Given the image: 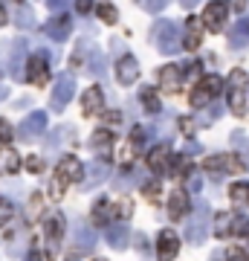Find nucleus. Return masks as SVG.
Returning a JSON list of instances; mask_svg holds the SVG:
<instances>
[{"mask_svg": "<svg viewBox=\"0 0 249 261\" xmlns=\"http://www.w3.org/2000/svg\"><path fill=\"white\" fill-rule=\"evenodd\" d=\"M209 229H212V209H209V203L197 200V203H194V215L188 218V224H185V241L203 244Z\"/></svg>", "mask_w": 249, "mask_h": 261, "instance_id": "f257e3e1", "label": "nucleus"}, {"mask_svg": "<svg viewBox=\"0 0 249 261\" xmlns=\"http://www.w3.org/2000/svg\"><path fill=\"white\" fill-rule=\"evenodd\" d=\"M151 35H154V44H157L159 53H165V56H174L177 49L183 47V41H180V32L171 20H157L154 29H151Z\"/></svg>", "mask_w": 249, "mask_h": 261, "instance_id": "f03ea898", "label": "nucleus"}, {"mask_svg": "<svg viewBox=\"0 0 249 261\" xmlns=\"http://www.w3.org/2000/svg\"><path fill=\"white\" fill-rule=\"evenodd\" d=\"M246 82H249V75L243 73V70H232V75H229V108H232V113H238V116L246 113V96H243Z\"/></svg>", "mask_w": 249, "mask_h": 261, "instance_id": "7ed1b4c3", "label": "nucleus"}, {"mask_svg": "<svg viewBox=\"0 0 249 261\" xmlns=\"http://www.w3.org/2000/svg\"><path fill=\"white\" fill-rule=\"evenodd\" d=\"M64 218L61 215H49L44 221V241H46V255L56 258L58 250H61V238H64Z\"/></svg>", "mask_w": 249, "mask_h": 261, "instance_id": "20e7f679", "label": "nucleus"}, {"mask_svg": "<svg viewBox=\"0 0 249 261\" xmlns=\"http://www.w3.org/2000/svg\"><path fill=\"white\" fill-rule=\"evenodd\" d=\"M73 96H75V79L73 75H67V73H61L56 79V84H52V102H49V108L61 113L67 105H70Z\"/></svg>", "mask_w": 249, "mask_h": 261, "instance_id": "39448f33", "label": "nucleus"}, {"mask_svg": "<svg viewBox=\"0 0 249 261\" xmlns=\"http://www.w3.org/2000/svg\"><path fill=\"white\" fill-rule=\"evenodd\" d=\"M223 90V82H220V75H206L203 82L194 87V93H191V108H206V102L209 99H214V96Z\"/></svg>", "mask_w": 249, "mask_h": 261, "instance_id": "423d86ee", "label": "nucleus"}, {"mask_svg": "<svg viewBox=\"0 0 249 261\" xmlns=\"http://www.w3.org/2000/svg\"><path fill=\"white\" fill-rule=\"evenodd\" d=\"M226 20H229V3L226 0H214V3H209L203 12V27L212 29V32H220L223 27H226Z\"/></svg>", "mask_w": 249, "mask_h": 261, "instance_id": "0eeeda50", "label": "nucleus"}, {"mask_svg": "<svg viewBox=\"0 0 249 261\" xmlns=\"http://www.w3.org/2000/svg\"><path fill=\"white\" fill-rule=\"evenodd\" d=\"M49 53H38V56H32L26 61V79H29V84H46V79H49Z\"/></svg>", "mask_w": 249, "mask_h": 261, "instance_id": "6e6552de", "label": "nucleus"}, {"mask_svg": "<svg viewBox=\"0 0 249 261\" xmlns=\"http://www.w3.org/2000/svg\"><path fill=\"white\" fill-rule=\"evenodd\" d=\"M177 252H180V238H177V232L162 229L159 238H157V258L159 261H174Z\"/></svg>", "mask_w": 249, "mask_h": 261, "instance_id": "1a4fd4ad", "label": "nucleus"}, {"mask_svg": "<svg viewBox=\"0 0 249 261\" xmlns=\"http://www.w3.org/2000/svg\"><path fill=\"white\" fill-rule=\"evenodd\" d=\"M56 177L61 180V183H78V180L84 177V166L73 157V154H70V157H64L61 163H58Z\"/></svg>", "mask_w": 249, "mask_h": 261, "instance_id": "9d476101", "label": "nucleus"}, {"mask_svg": "<svg viewBox=\"0 0 249 261\" xmlns=\"http://www.w3.org/2000/svg\"><path fill=\"white\" fill-rule=\"evenodd\" d=\"M116 79H119V84H136L139 79V61L133 56H122L119 61H116Z\"/></svg>", "mask_w": 249, "mask_h": 261, "instance_id": "9b49d317", "label": "nucleus"}, {"mask_svg": "<svg viewBox=\"0 0 249 261\" xmlns=\"http://www.w3.org/2000/svg\"><path fill=\"white\" fill-rule=\"evenodd\" d=\"M180 84H183V70L177 64H165L159 70V87H162L165 93H177Z\"/></svg>", "mask_w": 249, "mask_h": 261, "instance_id": "f8f14e48", "label": "nucleus"}, {"mask_svg": "<svg viewBox=\"0 0 249 261\" xmlns=\"http://www.w3.org/2000/svg\"><path fill=\"white\" fill-rule=\"evenodd\" d=\"M44 128H46V113L44 111L29 113L26 119H23V125H20V140H35Z\"/></svg>", "mask_w": 249, "mask_h": 261, "instance_id": "ddd939ff", "label": "nucleus"}, {"mask_svg": "<svg viewBox=\"0 0 249 261\" xmlns=\"http://www.w3.org/2000/svg\"><path fill=\"white\" fill-rule=\"evenodd\" d=\"M73 247L78 252H90L96 247V232L87 224H75L73 226Z\"/></svg>", "mask_w": 249, "mask_h": 261, "instance_id": "4468645a", "label": "nucleus"}, {"mask_svg": "<svg viewBox=\"0 0 249 261\" xmlns=\"http://www.w3.org/2000/svg\"><path fill=\"white\" fill-rule=\"evenodd\" d=\"M44 29H46V35L52 38V41H67L70 32H73V20L67 18V15H56Z\"/></svg>", "mask_w": 249, "mask_h": 261, "instance_id": "2eb2a0df", "label": "nucleus"}, {"mask_svg": "<svg viewBox=\"0 0 249 261\" xmlns=\"http://www.w3.org/2000/svg\"><path fill=\"white\" fill-rule=\"evenodd\" d=\"M104 238H107V244H110L113 250H125V247H128V238H130L128 224H122V221H113V224L107 226Z\"/></svg>", "mask_w": 249, "mask_h": 261, "instance_id": "dca6fc26", "label": "nucleus"}, {"mask_svg": "<svg viewBox=\"0 0 249 261\" xmlns=\"http://www.w3.org/2000/svg\"><path fill=\"white\" fill-rule=\"evenodd\" d=\"M188 209H191L188 195H185L183 189H177L174 195H171V200H168V215H171V221H183L185 215H188Z\"/></svg>", "mask_w": 249, "mask_h": 261, "instance_id": "f3484780", "label": "nucleus"}, {"mask_svg": "<svg viewBox=\"0 0 249 261\" xmlns=\"http://www.w3.org/2000/svg\"><path fill=\"white\" fill-rule=\"evenodd\" d=\"M113 218H116V203L110 197H99L93 206V224H113Z\"/></svg>", "mask_w": 249, "mask_h": 261, "instance_id": "a211bd4d", "label": "nucleus"}, {"mask_svg": "<svg viewBox=\"0 0 249 261\" xmlns=\"http://www.w3.org/2000/svg\"><path fill=\"white\" fill-rule=\"evenodd\" d=\"M209 171H240L243 168V163L240 160H235L232 154H217V157H209L203 163Z\"/></svg>", "mask_w": 249, "mask_h": 261, "instance_id": "6ab92c4d", "label": "nucleus"}, {"mask_svg": "<svg viewBox=\"0 0 249 261\" xmlns=\"http://www.w3.org/2000/svg\"><path fill=\"white\" fill-rule=\"evenodd\" d=\"M229 47L232 49L249 47V15H246V18H240L238 23H235V29L229 32Z\"/></svg>", "mask_w": 249, "mask_h": 261, "instance_id": "aec40b11", "label": "nucleus"}, {"mask_svg": "<svg viewBox=\"0 0 249 261\" xmlns=\"http://www.w3.org/2000/svg\"><path fill=\"white\" fill-rule=\"evenodd\" d=\"M113 130H107V128H99L96 134L90 137V145L93 148H99L102 151V160H110V151H113Z\"/></svg>", "mask_w": 249, "mask_h": 261, "instance_id": "412c9836", "label": "nucleus"}, {"mask_svg": "<svg viewBox=\"0 0 249 261\" xmlns=\"http://www.w3.org/2000/svg\"><path fill=\"white\" fill-rule=\"evenodd\" d=\"M188 32H185V41H183V47L185 49H197L200 47V41H203V20L200 18H188Z\"/></svg>", "mask_w": 249, "mask_h": 261, "instance_id": "4be33fe9", "label": "nucleus"}, {"mask_svg": "<svg viewBox=\"0 0 249 261\" xmlns=\"http://www.w3.org/2000/svg\"><path fill=\"white\" fill-rule=\"evenodd\" d=\"M73 137H75L73 128H70V125H61V128H56L49 137H46V148H49V151H58L61 145L73 142Z\"/></svg>", "mask_w": 249, "mask_h": 261, "instance_id": "5701e85b", "label": "nucleus"}, {"mask_svg": "<svg viewBox=\"0 0 249 261\" xmlns=\"http://www.w3.org/2000/svg\"><path fill=\"white\" fill-rule=\"evenodd\" d=\"M81 105H84V116H93V113H102V105H104L102 90H99V87H90V90L84 93Z\"/></svg>", "mask_w": 249, "mask_h": 261, "instance_id": "b1692460", "label": "nucleus"}, {"mask_svg": "<svg viewBox=\"0 0 249 261\" xmlns=\"http://www.w3.org/2000/svg\"><path fill=\"white\" fill-rule=\"evenodd\" d=\"M168 166V148L165 145H157V148L148 151V168L154 171V174H162Z\"/></svg>", "mask_w": 249, "mask_h": 261, "instance_id": "393cba45", "label": "nucleus"}, {"mask_svg": "<svg viewBox=\"0 0 249 261\" xmlns=\"http://www.w3.org/2000/svg\"><path fill=\"white\" fill-rule=\"evenodd\" d=\"M20 171V157L12 148L0 151V174H18Z\"/></svg>", "mask_w": 249, "mask_h": 261, "instance_id": "a878e982", "label": "nucleus"}, {"mask_svg": "<svg viewBox=\"0 0 249 261\" xmlns=\"http://www.w3.org/2000/svg\"><path fill=\"white\" fill-rule=\"evenodd\" d=\"M15 23H18L20 29H35L38 27L35 12L29 9L26 3H18V6H15Z\"/></svg>", "mask_w": 249, "mask_h": 261, "instance_id": "bb28decb", "label": "nucleus"}, {"mask_svg": "<svg viewBox=\"0 0 249 261\" xmlns=\"http://www.w3.org/2000/svg\"><path fill=\"white\" fill-rule=\"evenodd\" d=\"M12 47V61H9V75L12 79H20V61H23V41H15V44H9Z\"/></svg>", "mask_w": 249, "mask_h": 261, "instance_id": "cd10ccee", "label": "nucleus"}, {"mask_svg": "<svg viewBox=\"0 0 249 261\" xmlns=\"http://www.w3.org/2000/svg\"><path fill=\"white\" fill-rule=\"evenodd\" d=\"M104 177H107V166H104V163H93V166L87 168V180H84V189L99 186Z\"/></svg>", "mask_w": 249, "mask_h": 261, "instance_id": "c85d7f7f", "label": "nucleus"}, {"mask_svg": "<svg viewBox=\"0 0 249 261\" xmlns=\"http://www.w3.org/2000/svg\"><path fill=\"white\" fill-rule=\"evenodd\" d=\"M229 197H232V203L249 206V183H232V186H229Z\"/></svg>", "mask_w": 249, "mask_h": 261, "instance_id": "c756f323", "label": "nucleus"}, {"mask_svg": "<svg viewBox=\"0 0 249 261\" xmlns=\"http://www.w3.org/2000/svg\"><path fill=\"white\" fill-rule=\"evenodd\" d=\"M232 224H235V215L220 212L217 218H214V232L220 235V238H226V235H232Z\"/></svg>", "mask_w": 249, "mask_h": 261, "instance_id": "7c9ffc66", "label": "nucleus"}, {"mask_svg": "<svg viewBox=\"0 0 249 261\" xmlns=\"http://www.w3.org/2000/svg\"><path fill=\"white\" fill-rule=\"evenodd\" d=\"M142 105H145L148 113H159V108H162V105H159V96H157V90H154V87H145V90H142Z\"/></svg>", "mask_w": 249, "mask_h": 261, "instance_id": "2f4dec72", "label": "nucleus"}, {"mask_svg": "<svg viewBox=\"0 0 249 261\" xmlns=\"http://www.w3.org/2000/svg\"><path fill=\"white\" fill-rule=\"evenodd\" d=\"M12 218H15V206H12L6 197H0V229H3V226H9Z\"/></svg>", "mask_w": 249, "mask_h": 261, "instance_id": "473e14b6", "label": "nucleus"}, {"mask_svg": "<svg viewBox=\"0 0 249 261\" xmlns=\"http://www.w3.org/2000/svg\"><path fill=\"white\" fill-rule=\"evenodd\" d=\"M232 142L240 148V154H243V166L249 168V140L243 137V134H235V137H232Z\"/></svg>", "mask_w": 249, "mask_h": 261, "instance_id": "72a5a7b5", "label": "nucleus"}, {"mask_svg": "<svg viewBox=\"0 0 249 261\" xmlns=\"http://www.w3.org/2000/svg\"><path fill=\"white\" fill-rule=\"evenodd\" d=\"M232 235H243V238H246V235H249V218H240V215H235Z\"/></svg>", "mask_w": 249, "mask_h": 261, "instance_id": "f704fd0d", "label": "nucleus"}, {"mask_svg": "<svg viewBox=\"0 0 249 261\" xmlns=\"http://www.w3.org/2000/svg\"><path fill=\"white\" fill-rule=\"evenodd\" d=\"M142 192H145V197L151 200V203H159V180L145 183V186H142Z\"/></svg>", "mask_w": 249, "mask_h": 261, "instance_id": "c9c22d12", "label": "nucleus"}, {"mask_svg": "<svg viewBox=\"0 0 249 261\" xmlns=\"http://www.w3.org/2000/svg\"><path fill=\"white\" fill-rule=\"evenodd\" d=\"M99 18H102L104 23H116V18H119V12L113 9V6H107V3H104V6H99Z\"/></svg>", "mask_w": 249, "mask_h": 261, "instance_id": "e433bc0d", "label": "nucleus"}, {"mask_svg": "<svg viewBox=\"0 0 249 261\" xmlns=\"http://www.w3.org/2000/svg\"><path fill=\"white\" fill-rule=\"evenodd\" d=\"M139 177V174H136ZM136 177H133V171H125V174H119V180H116V189H130L136 186Z\"/></svg>", "mask_w": 249, "mask_h": 261, "instance_id": "4c0bfd02", "label": "nucleus"}, {"mask_svg": "<svg viewBox=\"0 0 249 261\" xmlns=\"http://www.w3.org/2000/svg\"><path fill=\"white\" fill-rule=\"evenodd\" d=\"M226 261H249V255H246V250H243V247H229Z\"/></svg>", "mask_w": 249, "mask_h": 261, "instance_id": "58836bf2", "label": "nucleus"}, {"mask_svg": "<svg viewBox=\"0 0 249 261\" xmlns=\"http://www.w3.org/2000/svg\"><path fill=\"white\" fill-rule=\"evenodd\" d=\"M12 137H15L12 125H9L6 119H0V142H12Z\"/></svg>", "mask_w": 249, "mask_h": 261, "instance_id": "ea45409f", "label": "nucleus"}, {"mask_svg": "<svg viewBox=\"0 0 249 261\" xmlns=\"http://www.w3.org/2000/svg\"><path fill=\"white\" fill-rule=\"evenodd\" d=\"M90 70H93L96 75H102V73H104V58L99 56V53H93V58H90Z\"/></svg>", "mask_w": 249, "mask_h": 261, "instance_id": "a19ab883", "label": "nucleus"}, {"mask_svg": "<svg viewBox=\"0 0 249 261\" xmlns=\"http://www.w3.org/2000/svg\"><path fill=\"white\" fill-rule=\"evenodd\" d=\"M142 6H145L148 12H162L168 6V0H142Z\"/></svg>", "mask_w": 249, "mask_h": 261, "instance_id": "79ce46f5", "label": "nucleus"}, {"mask_svg": "<svg viewBox=\"0 0 249 261\" xmlns=\"http://www.w3.org/2000/svg\"><path fill=\"white\" fill-rule=\"evenodd\" d=\"M75 12H78V15H90L93 12V0H75Z\"/></svg>", "mask_w": 249, "mask_h": 261, "instance_id": "37998d69", "label": "nucleus"}, {"mask_svg": "<svg viewBox=\"0 0 249 261\" xmlns=\"http://www.w3.org/2000/svg\"><path fill=\"white\" fill-rule=\"evenodd\" d=\"M46 6L52 12H58V15H64V9H67V0H46Z\"/></svg>", "mask_w": 249, "mask_h": 261, "instance_id": "c03bdc74", "label": "nucleus"}, {"mask_svg": "<svg viewBox=\"0 0 249 261\" xmlns=\"http://www.w3.org/2000/svg\"><path fill=\"white\" fill-rule=\"evenodd\" d=\"M41 166H44V163H41V157H29V160H26V168H29V171H41Z\"/></svg>", "mask_w": 249, "mask_h": 261, "instance_id": "a18cd8bd", "label": "nucleus"}, {"mask_svg": "<svg viewBox=\"0 0 249 261\" xmlns=\"http://www.w3.org/2000/svg\"><path fill=\"white\" fill-rule=\"evenodd\" d=\"M180 128H183L185 134H194V122L191 119H180Z\"/></svg>", "mask_w": 249, "mask_h": 261, "instance_id": "49530a36", "label": "nucleus"}, {"mask_svg": "<svg viewBox=\"0 0 249 261\" xmlns=\"http://www.w3.org/2000/svg\"><path fill=\"white\" fill-rule=\"evenodd\" d=\"M26 261H44V255H41V252H38V250H32V252H29V255H26Z\"/></svg>", "mask_w": 249, "mask_h": 261, "instance_id": "de8ad7c7", "label": "nucleus"}, {"mask_svg": "<svg viewBox=\"0 0 249 261\" xmlns=\"http://www.w3.org/2000/svg\"><path fill=\"white\" fill-rule=\"evenodd\" d=\"M104 122H113V125H116V122H119V113L113 111V113H104Z\"/></svg>", "mask_w": 249, "mask_h": 261, "instance_id": "09e8293b", "label": "nucleus"}, {"mask_svg": "<svg viewBox=\"0 0 249 261\" xmlns=\"http://www.w3.org/2000/svg\"><path fill=\"white\" fill-rule=\"evenodd\" d=\"M136 247H139V250H142V252H145V250H148V247H145V235H142V232H139V235H136Z\"/></svg>", "mask_w": 249, "mask_h": 261, "instance_id": "8fccbe9b", "label": "nucleus"}, {"mask_svg": "<svg viewBox=\"0 0 249 261\" xmlns=\"http://www.w3.org/2000/svg\"><path fill=\"white\" fill-rule=\"evenodd\" d=\"M188 189H191V192H197V189H200V177H191V180H188Z\"/></svg>", "mask_w": 249, "mask_h": 261, "instance_id": "3c124183", "label": "nucleus"}, {"mask_svg": "<svg viewBox=\"0 0 249 261\" xmlns=\"http://www.w3.org/2000/svg\"><path fill=\"white\" fill-rule=\"evenodd\" d=\"M180 3H183L185 9H194V6H197V3H200V0H180Z\"/></svg>", "mask_w": 249, "mask_h": 261, "instance_id": "603ef678", "label": "nucleus"}, {"mask_svg": "<svg viewBox=\"0 0 249 261\" xmlns=\"http://www.w3.org/2000/svg\"><path fill=\"white\" fill-rule=\"evenodd\" d=\"M6 20H9V18H6V12L0 9V27H3V23H6Z\"/></svg>", "mask_w": 249, "mask_h": 261, "instance_id": "864d4df0", "label": "nucleus"}, {"mask_svg": "<svg viewBox=\"0 0 249 261\" xmlns=\"http://www.w3.org/2000/svg\"><path fill=\"white\" fill-rule=\"evenodd\" d=\"M96 261H104V258H96Z\"/></svg>", "mask_w": 249, "mask_h": 261, "instance_id": "5fc2aeb1", "label": "nucleus"}]
</instances>
